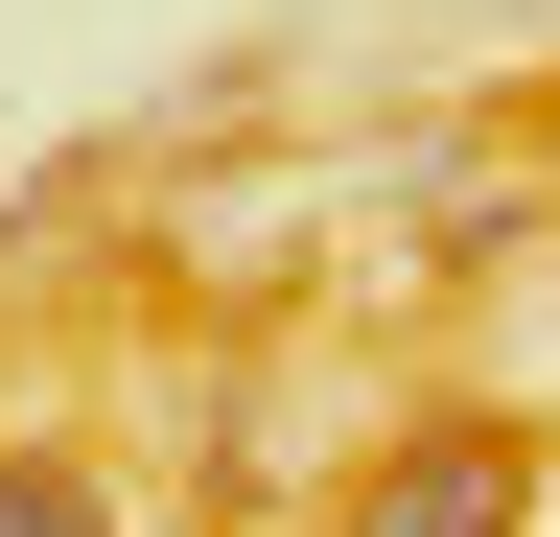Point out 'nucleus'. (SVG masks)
Segmentation results:
<instances>
[{
    "instance_id": "1",
    "label": "nucleus",
    "mask_w": 560,
    "mask_h": 537,
    "mask_svg": "<svg viewBox=\"0 0 560 537\" xmlns=\"http://www.w3.org/2000/svg\"><path fill=\"white\" fill-rule=\"evenodd\" d=\"M327 537H537V444L490 421V397H444V421H397L374 467H350Z\"/></svg>"
},
{
    "instance_id": "2",
    "label": "nucleus",
    "mask_w": 560,
    "mask_h": 537,
    "mask_svg": "<svg viewBox=\"0 0 560 537\" xmlns=\"http://www.w3.org/2000/svg\"><path fill=\"white\" fill-rule=\"evenodd\" d=\"M0 537H140L94 444H0Z\"/></svg>"
}]
</instances>
